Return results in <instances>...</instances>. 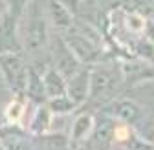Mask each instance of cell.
I'll list each match as a JSON object with an SVG mask.
<instances>
[{
    "mask_svg": "<svg viewBox=\"0 0 154 150\" xmlns=\"http://www.w3.org/2000/svg\"><path fill=\"white\" fill-rule=\"evenodd\" d=\"M61 35L83 66H94L106 61L105 39L94 26L81 20H73L72 28Z\"/></svg>",
    "mask_w": 154,
    "mask_h": 150,
    "instance_id": "6da1fadb",
    "label": "cell"
},
{
    "mask_svg": "<svg viewBox=\"0 0 154 150\" xmlns=\"http://www.w3.org/2000/svg\"><path fill=\"white\" fill-rule=\"evenodd\" d=\"M18 31H20V40L26 55L38 57L50 46V22L38 0H31L29 8L20 18Z\"/></svg>",
    "mask_w": 154,
    "mask_h": 150,
    "instance_id": "7a4b0ae2",
    "label": "cell"
},
{
    "mask_svg": "<svg viewBox=\"0 0 154 150\" xmlns=\"http://www.w3.org/2000/svg\"><path fill=\"white\" fill-rule=\"evenodd\" d=\"M123 86L121 66L112 61H103L90 66V95L88 103H110Z\"/></svg>",
    "mask_w": 154,
    "mask_h": 150,
    "instance_id": "3957f363",
    "label": "cell"
},
{
    "mask_svg": "<svg viewBox=\"0 0 154 150\" xmlns=\"http://www.w3.org/2000/svg\"><path fill=\"white\" fill-rule=\"evenodd\" d=\"M29 62L24 51L0 53V77L13 95H24Z\"/></svg>",
    "mask_w": 154,
    "mask_h": 150,
    "instance_id": "277c9868",
    "label": "cell"
},
{
    "mask_svg": "<svg viewBox=\"0 0 154 150\" xmlns=\"http://www.w3.org/2000/svg\"><path fill=\"white\" fill-rule=\"evenodd\" d=\"M101 112H103L105 116L114 117L116 121H121V123L132 126V128L136 130V132H140V134H143L145 126H149V121H147V117H149L147 108H145L140 101L130 99V97H119V99L116 97V99H112L110 103H106V104L101 108Z\"/></svg>",
    "mask_w": 154,
    "mask_h": 150,
    "instance_id": "5b68a950",
    "label": "cell"
},
{
    "mask_svg": "<svg viewBox=\"0 0 154 150\" xmlns=\"http://www.w3.org/2000/svg\"><path fill=\"white\" fill-rule=\"evenodd\" d=\"M50 64L59 70L64 77H72V75L79 70L83 64L77 61V57L73 55V51L70 50V46L66 44V40L63 39L61 33L51 35L50 37Z\"/></svg>",
    "mask_w": 154,
    "mask_h": 150,
    "instance_id": "8992f818",
    "label": "cell"
},
{
    "mask_svg": "<svg viewBox=\"0 0 154 150\" xmlns=\"http://www.w3.org/2000/svg\"><path fill=\"white\" fill-rule=\"evenodd\" d=\"M121 73H123V86L128 88H140L149 81H154V64L132 57L128 61H123L121 64Z\"/></svg>",
    "mask_w": 154,
    "mask_h": 150,
    "instance_id": "52a82bcc",
    "label": "cell"
},
{
    "mask_svg": "<svg viewBox=\"0 0 154 150\" xmlns=\"http://www.w3.org/2000/svg\"><path fill=\"white\" fill-rule=\"evenodd\" d=\"M18 24H20V18L13 16L4 9V13L0 15V53L24 51Z\"/></svg>",
    "mask_w": 154,
    "mask_h": 150,
    "instance_id": "ba28073f",
    "label": "cell"
},
{
    "mask_svg": "<svg viewBox=\"0 0 154 150\" xmlns=\"http://www.w3.org/2000/svg\"><path fill=\"white\" fill-rule=\"evenodd\" d=\"M95 116L92 112H81L77 114V117L72 121V126H70V134H68V145L70 146H81V145H86L95 130Z\"/></svg>",
    "mask_w": 154,
    "mask_h": 150,
    "instance_id": "9c48e42d",
    "label": "cell"
},
{
    "mask_svg": "<svg viewBox=\"0 0 154 150\" xmlns=\"http://www.w3.org/2000/svg\"><path fill=\"white\" fill-rule=\"evenodd\" d=\"M66 95L79 106L88 101L90 95V66H81L72 77L66 79Z\"/></svg>",
    "mask_w": 154,
    "mask_h": 150,
    "instance_id": "30bf717a",
    "label": "cell"
},
{
    "mask_svg": "<svg viewBox=\"0 0 154 150\" xmlns=\"http://www.w3.org/2000/svg\"><path fill=\"white\" fill-rule=\"evenodd\" d=\"M55 116L50 112V108L44 104H33V112L28 117L26 123V132L31 137H38V136H46L50 134L51 124H53Z\"/></svg>",
    "mask_w": 154,
    "mask_h": 150,
    "instance_id": "8fae6325",
    "label": "cell"
},
{
    "mask_svg": "<svg viewBox=\"0 0 154 150\" xmlns=\"http://www.w3.org/2000/svg\"><path fill=\"white\" fill-rule=\"evenodd\" d=\"M44 11H46V16H48L50 26H53V29H55L57 33L68 31V29L72 28L73 20H75L73 13H72L68 8H64L59 0H48Z\"/></svg>",
    "mask_w": 154,
    "mask_h": 150,
    "instance_id": "7c38bea8",
    "label": "cell"
},
{
    "mask_svg": "<svg viewBox=\"0 0 154 150\" xmlns=\"http://www.w3.org/2000/svg\"><path fill=\"white\" fill-rule=\"evenodd\" d=\"M29 101L26 99V95H13V99L6 104L4 108V116H6V121L9 124H15V126H20L24 128V121L29 117L28 112H29ZM26 130V128H24Z\"/></svg>",
    "mask_w": 154,
    "mask_h": 150,
    "instance_id": "4fadbf2b",
    "label": "cell"
},
{
    "mask_svg": "<svg viewBox=\"0 0 154 150\" xmlns=\"http://www.w3.org/2000/svg\"><path fill=\"white\" fill-rule=\"evenodd\" d=\"M24 95L31 104H44L48 101L44 82H42V73L37 68H33L31 64H29V71H28V82H26Z\"/></svg>",
    "mask_w": 154,
    "mask_h": 150,
    "instance_id": "5bb4252c",
    "label": "cell"
},
{
    "mask_svg": "<svg viewBox=\"0 0 154 150\" xmlns=\"http://www.w3.org/2000/svg\"><path fill=\"white\" fill-rule=\"evenodd\" d=\"M42 82H44V90H46L48 99L66 93V77L59 70H55L51 64L42 71Z\"/></svg>",
    "mask_w": 154,
    "mask_h": 150,
    "instance_id": "9a60e30c",
    "label": "cell"
},
{
    "mask_svg": "<svg viewBox=\"0 0 154 150\" xmlns=\"http://www.w3.org/2000/svg\"><path fill=\"white\" fill-rule=\"evenodd\" d=\"M46 106L50 108V112H51L53 116H59V117L70 116V114H73V112L79 108V104H77L73 99H70L66 93H64V95H57V97L48 99Z\"/></svg>",
    "mask_w": 154,
    "mask_h": 150,
    "instance_id": "2e32d148",
    "label": "cell"
},
{
    "mask_svg": "<svg viewBox=\"0 0 154 150\" xmlns=\"http://www.w3.org/2000/svg\"><path fill=\"white\" fill-rule=\"evenodd\" d=\"M152 145H154V141H150V139H147L145 136H141L140 132H134L119 145L123 150H152Z\"/></svg>",
    "mask_w": 154,
    "mask_h": 150,
    "instance_id": "e0dca14e",
    "label": "cell"
},
{
    "mask_svg": "<svg viewBox=\"0 0 154 150\" xmlns=\"http://www.w3.org/2000/svg\"><path fill=\"white\" fill-rule=\"evenodd\" d=\"M29 4H31V0H4V9L17 18H22Z\"/></svg>",
    "mask_w": 154,
    "mask_h": 150,
    "instance_id": "ac0fdd59",
    "label": "cell"
},
{
    "mask_svg": "<svg viewBox=\"0 0 154 150\" xmlns=\"http://www.w3.org/2000/svg\"><path fill=\"white\" fill-rule=\"evenodd\" d=\"M59 2L64 6V8H68L73 15L79 11V8H81V4H83V0H59Z\"/></svg>",
    "mask_w": 154,
    "mask_h": 150,
    "instance_id": "d6986e66",
    "label": "cell"
},
{
    "mask_svg": "<svg viewBox=\"0 0 154 150\" xmlns=\"http://www.w3.org/2000/svg\"><path fill=\"white\" fill-rule=\"evenodd\" d=\"M147 39L154 44V18H147V24H145V33H143Z\"/></svg>",
    "mask_w": 154,
    "mask_h": 150,
    "instance_id": "ffe728a7",
    "label": "cell"
},
{
    "mask_svg": "<svg viewBox=\"0 0 154 150\" xmlns=\"http://www.w3.org/2000/svg\"><path fill=\"white\" fill-rule=\"evenodd\" d=\"M83 2H88V4H99V2H103V0H83Z\"/></svg>",
    "mask_w": 154,
    "mask_h": 150,
    "instance_id": "44dd1931",
    "label": "cell"
},
{
    "mask_svg": "<svg viewBox=\"0 0 154 150\" xmlns=\"http://www.w3.org/2000/svg\"><path fill=\"white\" fill-rule=\"evenodd\" d=\"M4 13V2H0V15Z\"/></svg>",
    "mask_w": 154,
    "mask_h": 150,
    "instance_id": "7402d4cb",
    "label": "cell"
},
{
    "mask_svg": "<svg viewBox=\"0 0 154 150\" xmlns=\"http://www.w3.org/2000/svg\"><path fill=\"white\" fill-rule=\"evenodd\" d=\"M0 150H6V146H4V145H2V143H0Z\"/></svg>",
    "mask_w": 154,
    "mask_h": 150,
    "instance_id": "603a6c76",
    "label": "cell"
},
{
    "mask_svg": "<svg viewBox=\"0 0 154 150\" xmlns=\"http://www.w3.org/2000/svg\"><path fill=\"white\" fill-rule=\"evenodd\" d=\"M152 150H154V145H152Z\"/></svg>",
    "mask_w": 154,
    "mask_h": 150,
    "instance_id": "cb8c5ba5",
    "label": "cell"
}]
</instances>
